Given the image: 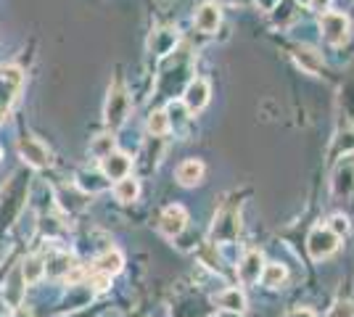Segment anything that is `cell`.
Here are the masks:
<instances>
[{
    "instance_id": "1",
    "label": "cell",
    "mask_w": 354,
    "mask_h": 317,
    "mask_svg": "<svg viewBox=\"0 0 354 317\" xmlns=\"http://www.w3.org/2000/svg\"><path fill=\"white\" fill-rule=\"evenodd\" d=\"M104 114H106V124L111 130L122 127L124 119H127V114H130V95H127V88L119 79L111 85V90H109V101H106Z\"/></svg>"
},
{
    "instance_id": "2",
    "label": "cell",
    "mask_w": 354,
    "mask_h": 317,
    "mask_svg": "<svg viewBox=\"0 0 354 317\" xmlns=\"http://www.w3.org/2000/svg\"><path fill=\"white\" fill-rule=\"evenodd\" d=\"M21 82H24V75L19 66H0V119L8 114L16 93L21 90Z\"/></svg>"
},
{
    "instance_id": "3",
    "label": "cell",
    "mask_w": 354,
    "mask_h": 317,
    "mask_svg": "<svg viewBox=\"0 0 354 317\" xmlns=\"http://www.w3.org/2000/svg\"><path fill=\"white\" fill-rule=\"evenodd\" d=\"M339 241L330 230L325 225H317L310 230V236H307V251H310V257L315 262H320V259H328L336 249H339Z\"/></svg>"
},
{
    "instance_id": "4",
    "label": "cell",
    "mask_w": 354,
    "mask_h": 317,
    "mask_svg": "<svg viewBox=\"0 0 354 317\" xmlns=\"http://www.w3.org/2000/svg\"><path fill=\"white\" fill-rule=\"evenodd\" d=\"M241 233V214L233 206L222 209L214 217V227H212V241L214 243H233Z\"/></svg>"
},
{
    "instance_id": "5",
    "label": "cell",
    "mask_w": 354,
    "mask_h": 317,
    "mask_svg": "<svg viewBox=\"0 0 354 317\" xmlns=\"http://www.w3.org/2000/svg\"><path fill=\"white\" fill-rule=\"evenodd\" d=\"M320 32H323L325 43L330 46H344L349 40V19L336 11H328L320 16Z\"/></svg>"
},
{
    "instance_id": "6",
    "label": "cell",
    "mask_w": 354,
    "mask_h": 317,
    "mask_svg": "<svg viewBox=\"0 0 354 317\" xmlns=\"http://www.w3.org/2000/svg\"><path fill=\"white\" fill-rule=\"evenodd\" d=\"M19 156L30 166H35V169H43V166L50 164V151L32 135H24L19 140Z\"/></svg>"
},
{
    "instance_id": "7",
    "label": "cell",
    "mask_w": 354,
    "mask_h": 317,
    "mask_svg": "<svg viewBox=\"0 0 354 317\" xmlns=\"http://www.w3.org/2000/svg\"><path fill=\"white\" fill-rule=\"evenodd\" d=\"M262 270H265V257L257 249H249L238 262V278H241L243 286H254L262 278Z\"/></svg>"
},
{
    "instance_id": "8",
    "label": "cell",
    "mask_w": 354,
    "mask_h": 317,
    "mask_svg": "<svg viewBox=\"0 0 354 317\" xmlns=\"http://www.w3.org/2000/svg\"><path fill=\"white\" fill-rule=\"evenodd\" d=\"M185 225H188V211L183 209L180 204L167 206L162 211V217H159V230H162L167 238H177L185 230Z\"/></svg>"
},
{
    "instance_id": "9",
    "label": "cell",
    "mask_w": 354,
    "mask_h": 317,
    "mask_svg": "<svg viewBox=\"0 0 354 317\" xmlns=\"http://www.w3.org/2000/svg\"><path fill=\"white\" fill-rule=\"evenodd\" d=\"M130 169H133V162L127 153L111 151L106 159H101V175L106 180H122L130 175Z\"/></svg>"
},
{
    "instance_id": "10",
    "label": "cell",
    "mask_w": 354,
    "mask_h": 317,
    "mask_svg": "<svg viewBox=\"0 0 354 317\" xmlns=\"http://www.w3.org/2000/svg\"><path fill=\"white\" fill-rule=\"evenodd\" d=\"M183 104L188 111H201L204 106L209 104V82L207 79H201V77H196L188 82V88L183 93Z\"/></svg>"
},
{
    "instance_id": "11",
    "label": "cell",
    "mask_w": 354,
    "mask_h": 317,
    "mask_svg": "<svg viewBox=\"0 0 354 317\" xmlns=\"http://www.w3.org/2000/svg\"><path fill=\"white\" fill-rule=\"evenodd\" d=\"M175 177L183 188H193V185H198L204 180V164L198 159H185L183 164H177Z\"/></svg>"
},
{
    "instance_id": "12",
    "label": "cell",
    "mask_w": 354,
    "mask_h": 317,
    "mask_svg": "<svg viewBox=\"0 0 354 317\" xmlns=\"http://www.w3.org/2000/svg\"><path fill=\"white\" fill-rule=\"evenodd\" d=\"M193 21H196V27L201 32H207V35H212V32L220 27L222 21V11L217 3H204L198 11H196V16H193Z\"/></svg>"
},
{
    "instance_id": "13",
    "label": "cell",
    "mask_w": 354,
    "mask_h": 317,
    "mask_svg": "<svg viewBox=\"0 0 354 317\" xmlns=\"http://www.w3.org/2000/svg\"><path fill=\"white\" fill-rule=\"evenodd\" d=\"M294 59L296 64L304 69V72H310V75H320L323 72V56L310 46H299L294 50Z\"/></svg>"
},
{
    "instance_id": "14",
    "label": "cell",
    "mask_w": 354,
    "mask_h": 317,
    "mask_svg": "<svg viewBox=\"0 0 354 317\" xmlns=\"http://www.w3.org/2000/svg\"><path fill=\"white\" fill-rule=\"evenodd\" d=\"M354 191V162H344L333 175V193L336 196H349Z\"/></svg>"
},
{
    "instance_id": "15",
    "label": "cell",
    "mask_w": 354,
    "mask_h": 317,
    "mask_svg": "<svg viewBox=\"0 0 354 317\" xmlns=\"http://www.w3.org/2000/svg\"><path fill=\"white\" fill-rule=\"evenodd\" d=\"M19 275H21V280H24V286H35V283H40L45 275V262L40 257H27L21 262V267H19Z\"/></svg>"
},
{
    "instance_id": "16",
    "label": "cell",
    "mask_w": 354,
    "mask_h": 317,
    "mask_svg": "<svg viewBox=\"0 0 354 317\" xmlns=\"http://www.w3.org/2000/svg\"><path fill=\"white\" fill-rule=\"evenodd\" d=\"M93 267H95V272H104V275H117V272H122V267H124V257L119 254L117 249H109L106 254H101V257L93 262Z\"/></svg>"
},
{
    "instance_id": "17",
    "label": "cell",
    "mask_w": 354,
    "mask_h": 317,
    "mask_svg": "<svg viewBox=\"0 0 354 317\" xmlns=\"http://www.w3.org/2000/svg\"><path fill=\"white\" fill-rule=\"evenodd\" d=\"M214 302L220 304L225 312H238V315H241V312L246 309V296H243L241 288H225Z\"/></svg>"
},
{
    "instance_id": "18",
    "label": "cell",
    "mask_w": 354,
    "mask_h": 317,
    "mask_svg": "<svg viewBox=\"0 0 354 317\" xmlns=\"http://www.w3.org/2000/svg\"><path fill=\"white\" fill-rule=\"evenodd\" d=\"M177 43V32L175 30H159L151 35V43L148 48L156 53V56H167V53H172V48Z\"/></svg>"
},
{
    "instance_id": "19",
    "label": "cell",
    "mask_w": 354,
    "mask_h": 317,
    "mask_svg": "<svg viewBox=\"0 0 354 317\" xmlns=\"http://www.w3.org/2000/svg\"><path fill=\"white\" fill-rule=\"evenodd\" d=\"M138 193H140V182H138V177H133V175L122 177V180H117V185H114V196H117V201H122V204H133L135 198H138Z\"/></svg>"
},
{
    "instance_id": "20",
    "label": "cell",
    "mask_w": 354,
    "mask_h": 317,
    "mask_svg": "<svg viewBox=\"0 0 354 317\" xmlns=\"http://www.w3.org/2000/svg\"><path fill=\"white\" fill-rule=\"evenodd\" d=\"M286 278H288V272H286V267H283L281 262H270V265H265V270H262V283L267 288L283 286Z\"/></svg>"
},
{
    "instance_id": "21",
    "label": "cell",
    "mask_w": 354,
    "mask_h": 317,
    "mask_svg": "<svg viewBox=\"0 0 354 317\" xmlns=\"http://www.w3.org/2000/svg\"><path fill=\"white\" fill-rule=\"evenodd\" d=\"M80 188H85L88 193H98V191H106L109 188V180L98 172H80Z\"/></svg>"
},
{
    "instance_id": "22",
    "label": "cell",
    "mask_w": 354,
    "mask_h": 317,
    "mask_svg": "<svg viewBox=\"0 0 354 317\" xmlns=\"http://www.w3.org/2000/svg\"><path fill=\"white\" fill-rule=\"evenodd\" d=\"M72 267L74 265L69 254H56V257L45 259V272H48V275H69Z\"/></svg>"
},
{
    "instance_id": "23",
    "label": "cell",
    "mask_w": 354,
    "mask_h": 317,
    "mask_svg": "<svg viewBox=\"0 0 354 317\" xmlns=\"http://www.w3.org/2000/svg\"><path fill=\"white\" fill-rule=\"evenodd\" d=\"M114 148H117L114 135H98V137H93V143H90V153H93L95 159H106Z\"/></svg>"
},
{
    "instance_id": "24",
    "label": "cell",
    "mask_w": 354,
    "mask_h": 317,
    "mask_svg": "<svg viewBox=\"0 0 354 317\" xmlns=\"http://www.w3.org/2000/svg\"><path fill=\"white\" fill-rule=\"evenodd\" d=\"M167 119H169V127H183L185 122H188V108L183 101H172V104L167 106Z\"/></svg>"
},
{
    "instance_id": "25",
    "label": "cell",
    "mask_w": 354,
    "mask_h": 317,
    "mask_svg": "<svg viewBox=\"0 0 354 317\" xmlns=\"http://www.w3.org/2000/svg\"><path fill=\"white\" fill-rule=\"evenodd\" d=\"M167 130H169L167 114H164V111H153V114L148 117V133L153 137H162V135H167Z\"/></svg>"
},
{
    "instance_id": "26",
    "label": "cell",
    "mask_w": 354,
    "mask_h": 317,
    "mask_svg": "<svg viewBox=\"0 0 354 317\" xmlns=\"http://www.w3.org/2000/svg\"><path fill=\"white\" fill-rule=\"evenodd\" d=\"M328 230L336 236V238H344L346 233H349V217H344V214H333L330 220H328Z\"/></svg>"
},
{
    "instance_id": "27",
    "label": "cell",
    "mask_w": 354,
    "mask_h": 317,
    "mask_svg": "<svg viewBox=\"0 0 354 317\" xmlns=\"http://www.w3.org/2000/svg\"><path fill=\"white\" fill-rule=\"evenodd\" d=\"M328 317H354V304L352 302H336L330 307V315Z\"/></svg>"
},
{
    "instance_id": "28",
    "label": "cell",
    "mask_w": 354,
    "mask_h": 317,
    "mask_svg": "<svg viewBox=\"0 0 354 317\" xmlns=\"http://www.w3.org/2000/svg\"><path fill=\"white\" fill-rule=\"evenodd\" d=\"M88 286L93 288V291H106V288L111 286V278L104 275V272H98V275H93V278H90Z\"/></svg>"
},
{
    "instance_id": "29",
    "label": "cell",
    "mask_w": 354,
    "mask_h": 317,
    "mask_svg": "<svg viewBox=\"0 0 354 317\" xmlns=\"http://www.w3.org/2000/svg\"><path fill=\"white\" fill-rule=\"evenodd\" d=\"M330 3H333V0H307V6H310L315 14H320V16L330 11Z\"/></svg>"
},
{
    "instance_id": "30",
    "label": "cell",
    "mask_w": 354,
    "mask_h": 317,
    "mask_svg": "<svg viewBox=\"0 0 354 317\" xmlns=\"http://www.w3.org/2000/svg\"><path fill=\"white\" fill-rule=\"evenodd\" d=\"M286 317H315V312H312L310 307H296V309H291Z\"/></svg>"
},
{
    "instance_id": "31",
    "label": "cell",
    "mask_w": 354,
    "mask_h": 317,
    "mask_svg": "<svg viewBox=\"0 0 354 317\" xmlns=\"http://www.w3.org/2000/svg\"><path fill=\"white\" fill-rule=\"evenodd\" d=\"M257 3H259V8H262V11H275L281 0H257Z\"/></svg>"
},
{
    "instance_id": "32",
    "label": "cell",
    "mask_w": 354,
    "mask_h": 317,
    "mask_svg": "<svg viewBox=\"0 0 354 317\" xmlns=\"http://www.w3.org/2000/svg\"><path fill=\"white\" fill-rule=\"evenodd\" d=\"M217 317H241V315H238V312H225V309H222V312Z\"/></svg>"
},
{
    "instance_id": "33",
    "label": "cell",
    "mask_w": 354,
    "mask_h": 317,
    "mask_svg": "<svg viewBox=\"0 0 354 317\" xmlns=\"http://www.w3.org/2000/svg\"><path fill=\"white\" fill-rule=\"evenodd\" d=\"M296 3H307V0H296Z\"/></svg>"
},
{
    "instance_id": "34",
    "label": "cell",
    "mask_w": 354,
    "mask_h": 317,
    "mask_svg": "<svg viewBox=\"0 0 354 317\" xmlns=\"http://www.w3.org/2000/svg\"><path fill=\"white\" fill-rule=\"evenodd\" d=\"M0 159H3V148H0Z\"/></svg>"
},
{
    "instance_id": "35",
    "label": "cell",
    "mask_w": 354,
    "mask_h": 317,
    "mask_svg": "<svg viewBox=\"0 0 354 317\" xmlns=\"http://www.w3.org/2000/svg\"><path fill=\"white\" fill-rule=\"evenodd\" d=\"M0 317H3V307H0Z\"/></svg>"
}]
</instances>
